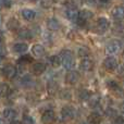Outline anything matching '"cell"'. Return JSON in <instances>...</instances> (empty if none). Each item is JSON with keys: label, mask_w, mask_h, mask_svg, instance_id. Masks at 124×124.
Masks as SVG:
<instances>
[{"label": "cell", "mask_w": 124, "mask_h": 124, "mask_svg": "<svg viewBox=\"0 0 124 124\" xmlns=\"http://www.w3.org/2000/svg\"><path fill=\"white\" fill-rule=\"evenodd\" d=\"M60 58H61V62L64 68L68 69V70L73 69V66H74V64H75L74 56H73V54L70 50H63L60 54Z\"/></svg>", "instance_id": "1"}, {"label": "cell", "mask_w": 124, "mask_h": 124, "mask_svg": "<svg viewBox=\"0 0 124 124\" xmlns=\"http://www.w3.org/2000/svg\"><path fill=\"white\" fill-rule=\"evenodd\" d=\"M121 48H122V43L118 39H113V40L109 41L108 45L106 46V52H107L109 56H113L120 52Z\"/></svg>", "instance_id": "2"}, {"label": "cell", "mask_w": 124, "mask_h": 124, "mask_svg": "<svg viewBox=\"0 0 124 124\" xmlns=\"http://www.w3.org/2000/svg\"><path fill=\"white\" fill-rule=\"evenodd\" d=\"M90 17H93V12H92V11L83 10V11H81V12H79V14H78V20H77V23H78L79 25H84V24L86 23V21H88Z\"/></svg>", "instance_id": "3"}, {"label": "cell", "mask_w": 124, "mask_h": 124, "mask_svg": "<svg viewBox=\"0 0 124 124\" xmlns=\"http://www.w3.org/2000/svg\"><path fill=\"white\" fill-rule=\"evenodd\" d=\"M103 66L106 68V70L108 71H113L116 69V66H118V61H116V58H113V57H108V58L105 59V61H103Z\"/></svg>", "instance_id": "4"}, {"label": "cell", "mask_w": 124, "mask_h": 124, "mask_svg": "<svg viewBox=\"0 0 124 124\" xmlns=\"http://www.w3.org/2000/svg\"><path fill=\"white\" fill-rule=\"evenodd\" d=\"M78 14H79V12L74 7H69L65 10V16L70 21H77L78 20Z\"/></svg>", "instance_id": "5"}, {"label": "cell", "mask_w": 124, "mask_h": 124, "mask_svg": "<svg viewBox=\"0 0 124 124\" xmlns=\"http://www.w3.org/2000/svg\"><path fill=\"white\" fill-rule=\"evenodd\" d=\"M54 121V112L52 110H47L41 116V122L43 124H51Z\"/></svg>", "instance_id": "6"}, {"label": "cell", "mask_w": 124, "mask_h": 124, "mask_svg": "<svg viewBox=\"0 0 124 124\" xmlns=\"http://www.w3.org/2000/svg\"><path fill=\"white\" fill-rule=\"evenodd\" d=\"M3 75L7 78H13L16 75V68L12 65V64H8L3 68Z\"/></svg>", "instance_id": "7"}, {"label": "cell", "mask_w": 124, "mask_h": 124, "mask_svg": "<svg viewBox=\"0 0 124 124\" xmlns=\"http://www.w3.org/2000/svg\"><path fill=\"white\" fill-rule=\"evenodd\" d=\"M93 68H94V61L90 60V59L86 58L83 59L81 61V64H79V69L82 71H85V72H88V71H92Z\"/></svg>", "instance_id": "8"}, {"label": "cell", "mask_w": 124, "mask_h": 124, "mask_svg": "<svg viewBox=\"0 0 124 124\" xmlns=\"http://www.w3.org/2000/svg\"><path fill=\"white\" fill-rule=\"evenodd\" d=\"M61 116L64 121H70L74 116V110L71 107H64L61 111Z\"/></svg>", "instance_id": "9"}, {"label": "cell", "mask_w": 124, "mask_h": 124, "mask_svg": "<svg viewBox=\"0 0 124 124\" xmlns=\"http://www.w3.org/2000/svg\"><path fill=\"white\" fill-rule=\"evenodd\" d=\"M79 79V74L75 71H70L65 76V82L69 84H75Z\"/></svg>", "instance_id": "10"}, {"label": "cell", "mask_w": 124, "mask_h": 124, "mask_svg": "<svg viewBox=\"0 0 124 124\" xmlns=\"http://www.w3.org/2000/svg\"><path fill=\"white\" fill-rule=\"evenodd\" d=\"M112 17L114 20H123L124 19V7H116L112 11Z\"/></svg>", "instance_id": "11"}, {"label": "cell", "mask_w": 124, "mask_h": 124, "mask_svg": "<svg viewBox=\"0 0 124 124\" xmlns=\"http://www.w3.org/2000/svg\"><path fill=\"white\" fill-rule=\"evenodd\" d=\"M109 27V21L106 17H99L97 21V28L99 30V32H105Z\"/></svg>", "instance_id": "12"}, {"label": "cell", "mask_w": 124, "mask_h": 124, "mask_svg": "<svg viewBox=\"0 0 124 124\" xmlns=\"http://www.w3.org/2000/svg\"><path fill=\"white\" fill-rule=\"evenodd\" d=\"M46 70V64L45 63H35L33 64L32 66V72L34 73L35 75H40L41 73H44Z\"/></svg>", "instance_id": "13"}, {"label": "cell", "mask_w": 124, "mask_h": 124, "mask_svg": "<svg viewBox=\"0 0 124 124\" xmlns=\"http://www.w3.org/2000/svg\"><path fill=\"white\" fill-rule=\"evenodd\" d=\"M22 16L26 20V21H32L35 19L36 16V12L34 10H31V9H24L22 11Z\"/></svg>", "instance_id": "14"}, {"label": "cell", "mask_w": 124, "mask_h": 124, "mask_svg": "<svg viewBox=\"0 0 124 124\" xmlns=\"http://www.w3.org/2000/svg\"><path fill=\"white\" fill-rule=\"evenodd\" d=\"M47 26L50 31H58L60 28V23H59V21L57 19L51 17V19H49L47 21Z\"/></svg>", "instance_id": "15"}, {"label": "cell", "mask_w": 124, "mask_h": 124, "mask_svg": "<svg viewBox=\"0 0 124 124\" xmlns=\"http://www.w3.org/2000/svg\"><path fill=\"white\" fill-rule=\"evenodd\" d=\"M32 52L34 56L36 57H43L44 54H45V48L43 47L41 45H34L32 48Z\"/></svg>", "instance_id": "16"}, {"label": "cell", "mask_w": 124, "mask_h": 124, "mask_svg": "<svg viewBox=\"0 0 124 124\" xmlns=\"http://www.w3.org/2000/svg\"><path fill=\"white\" fill-rule=\"evenodd\" d=\"M87 122L89 124H100L101 123V116L98 113H92L88 116Z\"/></svg>", "instance_id": "17"}, {"label": "cell", "mask_w": 124, "mask_h": 124, "mask_svg": "<svg viewBox=\"0 0 124 124\" xmlns=\"http://www.w3.org/2000/svg\"><path fill=\"white\" fill-rule=\"evenodd\" d=\"M3 116L7 120L13 121L15 119V116H16V112L13 109H11V108H7V109L3 110Z\"/></svg>", "instance_id": "18"}, {"label": "cell", "mask_w": 124, "mask_h": 124, "mask_svg": "<svg viewBox=\"0 0 124 124\" xmlns=\"http://www.w3.org/2000/svg\"><path fill=\"white\" fill-rule=\"evenodd\" d=\"M22 85L26 88H30L34 85V79L31 75H25L24 77H22Z\"/></svg>", "instance_id": "19"}, {"label": "cell", "mask_w": 124, "mask_h": 124, "mask_svg": "<svg viewBox=\"0 0 124 124\" xmlns=\"http://www.w3.org/2000/svg\"><path fill=\"white\" fill-rule=\"evenodd\" d=\"M27 48H28L27 44L19 43V44H16V45H14L13 49H14V51H15V52H19V54H24V52H26Z\"/></svg>", "instance_id": "20"}, {"label": "cell", "mask_w": 124, "mask_h": 124, "mask_svg": "<svg viewBox=\"0 0 124 124\" xmlns=\"http://www.w3.org/2000/svg\"><path fill=\"white\" fill-rule=\"evenodd\" d=\"M48 92L50 95H56L58 93V84L54 81H50L48 83Z\"/></svg>", "instance_id": "21"}, {"label": "cell", "mask_w": 124, "mask_h": 124, "mask_svg": "<svg viewBox=\"0 0 124 124\" xmlns=\"http://www.w3.org/2000/svg\"><path fill=\"white\" fill-rule=\"evenodd\" d=\"M49 63H50V65L54 66V68H58V66L62 63L61 58L59 56H51L49 58Z\"/></svg>", "instance_id": "22"}, {"label": "cell", "mask_w": 124, "mask_h": 124, "mask_svg": "<svg viewBox=\"0 0 124 124\" xmlns=\"http://www.w3.org/2000/svg\"><path fill=\"white\" fill-rule=\"evenodd\" d=\"M9 92H10V86L7 83H1L0 84V96L6 97L9 95Z\"/></svg>", "instance_id": "23"}, {"label": "cell", "mask_w": 124, "mask_h": 124, "mask_svg": "<svg viewBox=\"0 0 124 124\" xmlns=\"http://www.w3.org/2000/svg\"><path fill=\"white\" fill-rule=\"evenodd\" d=\"M19 26H20L19 21H17V20H15V19H11L10 21L8 22V27L10 28V30H12V31L17 30V27H19Z\"/></svg>", "instance_id": "24"}, {"label": "cell", "mask_w": 124, "mask_h": 124, "mask_svg": "<svg viewBox=\"0 0 124 124\" xmlns=\"http://www.w3.org/2000/svg\"><path fill=\"white\" fill-rule=\"evenodd\" d=\"M78 56L82 57L83 59H86L88 56H89V50L85 47H82L78 49Z\"/></svg>", "instance_id": "25"}, {"label": "cell", "mask_w": 124, "mask_h": 124, "mask_svg": "<svg viewBox=\"0 0 124 124\" xmlns=\"http://www.w3.org/2000/svg\"><path fill=\"white\" fill-rule=\"evenodd\" d=\"M19 36L21 37V38L30 39V38H32V33H31L28 30H22L21 32L19 33Z\"/></svg>", "instance_id": "26"}, {"label": "cell", "mask_w": 124, "mask_h": 124, "mask_svg": "<svg viewBox=\"0 0 124 124\" xmlns=\"http://www.w3.org/2000/svg\"><path fill=\"white\" fill-rule=\"evenodd\" d=\"M89 97H90V94L87 90H83V92L79 93V98L82 100H87V99H89Z\"/></svg>", "instance_id": "27"}, {"label": "cell", "mask_w": 124, "mask_h": 124, "mask_svg": "<svg viewBox=\"0 0 124 124\" xmlns=\"http://www.w3.org/2000/svg\"><path fill=\"white\" fill-rule=\"evenodd\" d=\"M23 123L24 124H35V121L32 116H23Z\"/></svg>", "instance_id": "28"}, {"label": "cell", "mask_w": 124, "mask_h": 124, "mask_svg": "<svg viewBox=\"0 0 124 124\" xmlns=\"http://www.w3.org/2000/svg\"><path fill=\"white\" fill-rule=\"evenodd\" d=\"M19 62L20 63H28V62H32V58L30 56H24L19 59Z\"/></svg>", "instance_id": "29"}, {"label": "cell", "mask_w": 124, "mask_h": 124, "mask_svg": "<svg viewBox=\"0 0 124 124\" xmlns=\"http://www.w3.org/2000/svg\"><path fill=\"white\" fill-rule=\"evenodd\" d=\"M61 98H63V99H71L70 92H68V90H63V92L61 93Z\"/></svg>", "instance_id": "30"}, {"label": "cell", "mask_w": 124, "mask_h": 124, "mask_svg": "<svg viewBox=\"0 0 124 124\" xmlns=\"http://www.w3.org/2000/svg\"><path fill=\"white\" fill-rule=\"evenodd\" d=\"M6 48H4V46H3V44L0 41V57H4L6 56Z\"/></svg>", "instance_id": "31"}, {"label": "cell", "mask_w": 124, "mask_h": 124, "mask_svg": "<svg viewBox=\"0 0 124 124\" xmlns=\"http://www.w3.org/2000/svg\"><path fill=\"white\" fill-rule=\"evenodd\" d=\"M116 110H113V109H108L107 110V114L109 116H116Z\"/></svg>", "instance_id": "32"}, {"label": "cell", "mask_w": 124, "mask_h": 124, "mask_svg": "<svg viewBox=\"0 0 124 124\" xmlns=\"http://www.w3.org/2000/svg\"><path fill=\"white\" fill-rule=\"evenodd\" d=\"M51 4H52V2H51V1H41V6L45 7L46 9L49 8V7L51 6Z\"/></svg>", "instance_id": "33"}, {"label": "cell", "mask_w": 124, "mask_h": 124, "mask_svg": "<svg viewBox=\"0 0 124 124\" xmlns=\"http://www.w3.org/2000/svg\"><path fill=\"white\" fill-rule=\"evenodd\" d=\"M123 122H124V118H123V116H116V124H123Z\"/></svg>", "instance_id": "34"}, {"label": "cell", "mask_w": 124, "mask_h": 124, "mask_svg": "<svg viewBox=\"0 0 124 124\" xmlns=\"http://www.w3.org/2000/svg\"><path fill=\"white\" fill-rule=\"evenodd\" d=\"M2 6H4V7H7V8H9V7L11 6V2H9V1H3V2H2Z\"/></svg>", "instance_id": "35"}, {"label": "cell", "mask_w": 124, "mask_h": 124, "mask_svg": "<svg viewBox=\"0 0 124 124\" xmlns=\"http://www.w3.org/2000/svg\"><path fill=\"white\" fill-rule=\"evenodd\" d=\"M10 124H23L22 122H20V121H12Z\"/></svg>", "instance_id": "36"}, {"label": "cell", "mask_w": 124, "mask_h": 124, "mask_svg": "<svg viewBox=\"0 0 124 124\" xmlns=\"http://www.w3.org/2000/svg\"><path fill=\"white\" fill-rule=\"evenodd\" d=\"M0 124H6V123H4V121H3V120H2V119H1V118H0Z\"/></svg>", "instance_id": "37"}, {"label": "cell", "mask_w": 124, "mask_h": 124, "mask_svg": "<svg viewBox=\"0 0 124 124\" xmlns=\"http://www.w3.org/2000/svg\"><path fill=\"white\" fill-rule=\"evenodd\" d=\"M1 8H2V2H0V10H1Z\"/></svg>", "instance_id": "38"}, {"label": "cell", "mask_w": 124, "mask_h": 124, "mask_svg": "<svg viewBox=\"0 0 124 124\" xmlns=\"http://www.w3.org/2000/svg\"><path fill=\"white\" fill-rule=\"evenodd\" d=\"M0 38H1V33H0Z\"/></svg>", "instance_id": "39"}]
</instances>
